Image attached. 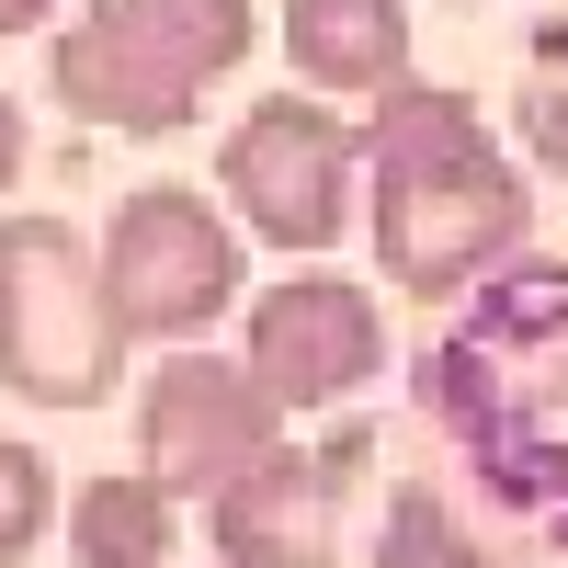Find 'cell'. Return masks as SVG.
I'll use <instances>...</instances> for the list:
<instances>
[{
	"label": "cell",
	"instance_id": "cell-3",
	"mask_svg": "<svg viewBox=\"0 0 568 568\" xmlns=\"http://www.w3.org/2000/svg\"><path fill=\"white\" fill-rule=\"evenodd\" d=\"M262 45L251 0H103V12L58 23L45 45V91L80 125L114 136H182L205 114V80H227Z\"/></svg>",
	"mask_w": 568,
	"mask_h": 568
},
{
	"label": "cell",
	"instance_id": "cell-16",
	"mask_svg": "<svg viewBox=\"0 0 568 568\" xmlns=\"http://www.w3.org/2000/svg\"><path fill=\"white\" fill-rule=\"evenodd\" d=\"M69 0H0V34H34V23H58Z\"/></svg>",
	"mask_w": 568,
	"mask_h": 568
},
{
	"label": "cell",
	"instance_id": "cell-2",
	"mask_svg": "<svg viewBox=\"0 0 568 568\" xmlns=\"http://www.w3.org/2000/svg\"><path fill=\"white\" fill-rule=\"evenodd\" d=\"M420 387H433V420L500 478V500L568 535V262L489 273L478 318L433 342Z\"/></svg>",
	"mask_w": 568,
	"mask_h": 568
},
{
	"label": "cell",
	"instance_id": "cell-11",
	"mask_svg": "<svg viewBox=\"0 0 568 568\" xmlns=\"http://www.w3.org/2000/svg\"><path fill=\"white\" fill-rule=\"evenodd\" d=\"M58 524H69V557H80V568H171L182 500L149 489L136 466H103V478H80V489L58 500Z\"/></svg>",
	"mask_w": 568,
	"mask_h": 568
},
{
	"label": "cell",
	"instance_id": "cell-15",
	"mask_svg": "<svg viewBox=\"0 0 568 568\" xmlns=\"http://www.w3.org/2000/svg\"><path fill=\"white\" fill-rule=\"evenodd\" d=\"M12 182H23V103L0 91V194H12Z\"/></svg>",
	"mask_w": 568,
	"mask_h": 568
},
{
	"label": "cell",
	"instance_id": "cell-10",
	"mask_svg": "<svg viewBox=\"0 0 568 568\" xmlns=\"http://www.w3.org/2000/svg\"><path fill=\"white\" fill-rule=\"evenodd\" d=\"M284 58H296L307 91H398L409 12L398 0H284Z\"/></svg>",
	"mask_w": 568,
	"mask_h": 568
},
{
	"label": "cell",
	"instance_id": "cell-6",
	"mask_svg": "<svg viewBox=\"0 0 568 568\" xmlns=\"http://www.w3.org/2000/svg\"><path fill=\"white\" fill-rule=\"evenodd\" d=\"M353 182H364V125H342L329 103H251L216 149V216L240 240H273L284 262H318L353 227Z\"/></svg>",
	"mask_w": 568,
	"mask_h": 568
},
{
	"label": "cell",
	"instance_id": "cell-7",
	"mask_svg": "<svg viewBox=\"0 0 568 568\" xmlns=\"http://www.w3.org/2000/svg\"><path fill=\"white\" fill-rule=\"evenodd\" d=\"M240 375H251L284 420H296V409H342V398H364L375 375H387V307H375V284L329 273V262L262 284V296H251Z\"/></svg>",
	"mask_w": 568,
	"mask_h": 568
},
{
	"label": "cell",
	"instance_id": "cell-14",
	"mask_svg": "<svg viewBox=\"0 0 568 568\" xmlns=\"http://www.w3.org/2000/svg\"><path fill=\"white\" fill-rule=\"evenodd\" d=\"M58 524V466H45L23 433H0V568H23Z\"/></svg>",
	"mask_w": 568,
	"mask_h": 568
},
{
	"label": "cell",
	"instance_id": "cell-17",
	"mask_svg": "<svg viewBox=\"0 0 568 568\" xmlns=\"http://www.w3.org/2000/svg\"><path fill=\"white\" fill-rule=\"evenodd\" d=\"M455 12H466V0H455Z\"/></svg>",
	"mask_w": 568,
	"mask_h": 568
},
{
	"label": "cell",
	"instance_id": "cell-4",
	"mask_svg": "<svg viewBox=\"0 0 568 568\" xmlns=\"http://www.w3.org/2000/svg\"><path fill=\"white\" fill-rule=\"evenodd\" d=\"M125 375V329L103 307L91 240L69 216H0V387L34 409H103Z\"/></svg>",
	"mask_w": 568,
	"mask_h": 568
},
{
	"label": "cell",
	"instance_id": "cell-13",
	"mask_svg": "<svg viewBox=\"0 0 568 568\" xmlns=\"http://www.w3.org/2000/svg\"><path fill=\"white\" fill-rule=\"evenodd\" d=\"M511 125H524V160H535V171H568V23H546V34L524 45Z\"/></svg>",
	"mask_w": 568,
	"mask_h": 568
},
{
	"label": "cell",
	"instance_id": "cell-8",
	"mask_svg": "<svg viewBox=\"0 0 568 568\" xmlns=\"http://www.w3.org/2000/svg\"><path fill=\"white\" fill-rule=\"evenodd\" d=\"M284 444V409L251 387L227 353H160L149 387H136V478L171 489V500H216L251 455Z\"/></svg>",
	"mask_w": 568,
	"mask_h": 568
},
{
	"label": "cell",
	"instance_id": "cell-1",
	"mask_svg": "<svg viewBox=\"0 0 568 568\" xmlns=\"http://www.w3.org/2000/svg\"><path fill=\"white\" fill-rule=\"evenodd\" d=\"M364 171H375V205H364L375 262H387V284L420 296V307L489 284L524 251V227H535V194H524V171H511V149L478 125L466 91H433V80L375 91Z\"/></svg>",
	"mask_w": 568,
	"mask_h": 568
},
{
	"label": "cell",
	"instance_id": "cell-5",
	"mask_svg": "<svg viewBox=\"0 0 568 568\" xmlns=\"http://www.w3.org/2000/svg\"><path fill=\"white\" fill-rule=\"evenodd\" d=\"M91 273H103V307H114L125 342L194 353L205 329L240 307L251 251H240V227L216 216L205 182H136L114 205V227H103V251H91Z\"/></svg>",
	"mask_w": 568,
	"mask_h": 568
},
{
	"label": "cell",
	"instance_id": "cell-12",
	"mask_svg": "<svg viewBox=\"0 0 568 568\" xmlns=\"http://www.w3.org/2000/svg\"><path fill=\"white\" fill-rule=\"evenodd\" d=\"M375 568H500V557H478V535L455 524L444 489H398L387 535H375Z\"/></svg>",
	"mask_w": 568,
	"mask_h": 568
},
{
	"label": "cell",
	"instance_id": "cell-9",
	"mask_svg": "<svg viewBox=\"0 0 568 568\" xmlns=\"http://www.w3.org/2000/svg\"><path fill=\"white\" fill-rule=\"evenodd\" d=\"M364 466V433H342V444H273V455H251L240 478H227L216 500H205V535H216V557L227 568H329L342 557V478Z\"/></svg>",
	"mask_w": 568,
	"mask_h": 568
}]
</instances>
